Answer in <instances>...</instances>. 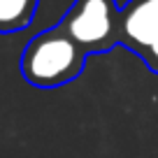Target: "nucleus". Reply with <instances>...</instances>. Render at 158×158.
Returning a JSON list of instances; mask_svg holds the SVG:
<instances>
[{"label": "nucleus", "instance_id": "nucleus-2", "mask_svg": "<svg viewBox=\"0 0 158 158\" xmlns=\"http://www.w3.org/2000/svg\"><path fill=\"white\" fill-rule=\"evenodd\" d=\"M121 7L116 0H74L58 21V28L86 56L107 54L118 47Z\"/></svg>", "mask_w": 158, "mask_h": 158}, {"label": "nucleus", "instance_id": "nucleus-3", "mask_svg": "<svg viewBox=\"0 0 158 158\" xmlns=\"http://www.w3.org/2000/svg\"><path fill=\"white\" fill-rule=\"evenodd\" d=\"M118 44L137 54L158 74V0H128L121 7Z\"/></svg>", "mask_w": 158, "mask_h": 158}, {"label": "nucleus", "instance_id": "nucleus-4", "mask_svg": "<svg viewBox=\"0 0 158 158\" xmlns=\"http://www.w3.org/2000/svg\"><path fill=\"white\" fill-rule=\"evenodd\" d=\"M40 0H0V35L19 33L35 19Z\"/></svg>", "mask_w": 158, "mask_h": 158}, {"label": "nucleus", "instance_id": "nucleus-1", "mask_svg": "<svg viewBox=\"0 0 158 158\" xmlns=\"http://www.w3.org/2000/svg\"><path fill=\"white\" fill-rule=\"evenodd\" d=\"M86 54L56 26L42 30L21 54V74L30 86L58 89L81 74Z\"/></svg>", "mask_w": 158, "mask_h": 158}]
</instances>
